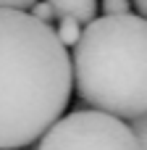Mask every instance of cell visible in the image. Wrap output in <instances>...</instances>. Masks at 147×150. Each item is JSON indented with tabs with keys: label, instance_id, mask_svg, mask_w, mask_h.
I'll return each instance as SVG.
<instances>
[{
	"label": "cell",
	"instance_id": "5",
	"mask_svg": "<svg viewBox=\"0 0 147 150\" xmlns=\"http://www.w3.org/2000/svg\"><path fill=\"white\" fill-rule=\"evenodd\" d=\"M82 24L76 21V18H58V29H55V34H58V40L63 42V47H76V42L82 40Z\"/></svg>",
	"mask_w": 147,
	"mask_h": 150
},
{
	"label": "cell",
	"instance_id": "4",
	"mask_svg": "<svg viewBox=\"0 0 147 150\" xmlns=\"http://www.w3.org/2000/svg\"><path fill=\"white\" fill-rule=\"evenodd\" d=\"M58 18H76L79 24H92L97 16V0H47Z\"/></svg>",
	"mask_w": 147,
	"mask_h": 150
},
{
	"label": "cell",
	"instance_id": "6",
	"mask_svg": "<svg viewBox=\"0 0 147 150\" xmlns=\"http://www.w3.org/2000/svg\"><path fill=\"white\" fill-rule=\"evenodd\" d=\"M32 16H34L37 21H42V24H47V26H53V21H58V16H55V11H53V5H50L47 0H42V3H37V5L32 8Z\"/></svg>",
	"mask_w": 147,
	"mask_h": 150
},
{
	"label": "cell",
	"instance_id": "2",
	"mask_svg": "<svg viewBox=\"0 0 147 150\" xmlns=\"http://www.w3.org/2000/svg\"><path fill=\"white\" fill-rule=\"evenodd\" d=\"M79 98L116 119L147 113V18L100 16L84 26L71 53Z\"/></svg>",
	"mask_w": 147,
	"mask_h": 150
},
{
	"label": "cell",
	"instance_id": "7",
	"mask_svg": "<svg viewBox=\"0 0 147 150\" xmlns=\"http://www.w3.org/2000/svg\"><path fill=\"white\" fill-rule=\"evenodd\" d=\"M100 8H103L105 16H126L129 8H132V3L129 0H103Z\"/></svg>",
	"mask_w": 147,
	"mask_h": 150
},
{
	"label": "cell",
	"instance_id": "9",
	"mask_svg": "<svg viewBox=\"0 0 147 150\" xmlns=\"http://www.w3.org/2000/svg\"><path fill=\"white\" fill-rule=\"evenodd\" d=\"M39 0H0L3 11H32Z\"/></svg>",
	"mask_w": 147,
	"mask_h": 150
},
{
	"label": "cell",
	"instance_id": "8",
	"mask_svg": "<svg viewBox=\"0 0 147 150\" xmlns=\"http://www.w3.org/2000/svg\"><path fill=\"white\" fill-rule=\"evenodd\" d=\"M129 127L134 129V134H137V140H139V150H147V113L139 116V119H134Z\"/></svg>",
	"mask_w": 147,
	"mask_h": 150
},
{
	"label": "cell",
	"instance_id": "3",
	"mask_svg": "<svg viewBox=\"0 0 147 150\" xmlns=\"http://www.w3.org/2000/svg\"><path fill=\"white\" fill-rule=\"evenodd\" d=\"M37 150H139V140L126 121L87 108L55 121Z\"/></svg>",
	"mask_w": 147,
	"mask_h": 150
},
{
	"label": "cell",
	"instance_id": "10",
	"mask_svg": "<svg viewBox=\"0 0 147 150\" xmlns=\"http://www.w3.org/2000/svg\"><path fill=\"white\" fill-rule=\"evenodd\" d=\"M134 5H137L139 16H142V18H147V0H134Z\"/></svg>",
	"mask_w": 147,
	"mask_h": 150
},
{
	"label": "cell",
	"instance_id": "1",
	"mask_svg": "<svg viewBox=\"0 0 147 150\" xmlns=\"http://www.w3.org/2000/svg\"><path fill=\"white\" fill-rule=\"evenodd\" d=\"M71 55L55 29L0 8V150L42 140L71 100Z\"/></svg>",
	"mask_w": 147,
	"mask_h": 150
}]
</instances>
